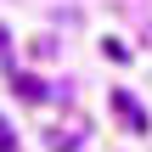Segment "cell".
Listing matches in <instances>:
<instances>
[{
  "label": "cell",
  "instance_id": "6da1fadb",
  "mask_svg": "<svg viewBox=\"0 0 152 152\" xmlns=\"http://www.w3.org/2000/svg\"><path fill=\"white\" fill-rule=\"evenodd\" d=\"M107 102H113V113L124 118V130H130V135H147V130H152V118H147V113H141V102H135L130 90H113Z\"/></svg>",
  "mask_w": 152,
  "mask_h": 152
},
{
  "label": "cell",
  "instance_id": "7a4b0ae2",
  "mask_svg": "<svg viewBox=\"0 0 152 152\" xmlns=\"http://www.w3.org/2000/svg\"><path fill=\"white\" fill-rule=\"evenodd\" d=\"M11 90H17L23 102H45V79H34V73H17V79H11Z\"/></svg>",
  "mask_w": 152,
  "mask_h": 152
},
{
  "label": "cell",
  "instance_id": "3957f363",
  "mask_svg": "<svg viewBox=\"0 0 152 152\" xmlns=\"http://www.w3.org/2000/svg\"><path fill=\"white\" fill-rule=\"evenodd\" d=\"M0 152H17V135H11V124L0 118Z\"/></svg>",
  "mask_w": 152,
  "mask_h": 152
},
{
  "label": "cell",
  "instance_id": "277c9868",
  "mask_svg": "<svg viewBox=\"0 0 152 152\" xmlns=\"http://www.w3.org/2000/svg\"><path fill=\"white\" fill-rule=\"evenodd\" d=\"M6 56H11V39H6V28H0V62H6Z\"/></svg>",
  "mask_w": 152,
  "mask_h": 152
}]
</instances>
